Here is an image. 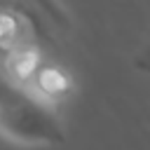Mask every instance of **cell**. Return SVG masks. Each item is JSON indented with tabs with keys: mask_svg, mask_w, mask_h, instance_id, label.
I'll use <instances>...</instances> for the list:
<instances>
[{
	"mask_svg": "<svg viewBox=\"0 0 150 150\" xmlns=\"http://www.w3.org/2000/svg\"><path fill=\"white\" fill-rule=\"evenodd\" d=\"M23 2H28L35 12H40L45 16V21H49L54 28H63V30L70 28V19L59 0H23Z\"/></svg>",
	"mask_w": 150,
	"mask_h": 150,
	"instance_id": "7a4b0ae2",
	"label": "cell"
},
{
	"mask_svg": "<svg viewBox=\"0 0 150 150\" xmlns=\"http://www.w3.org/2000/svg\"><path fill=\"white\" fill-rule=\"evenodd\" d=\"M0 129L38 143H56L63 138L59 120L45 108L42 101L12 87L0 77Z\"/></svg>",
	"mask_w": 150,
	"mask_h": 150,
	"instance_id": "6da1fadb",
	"label": "cell"
}]
</instances>
